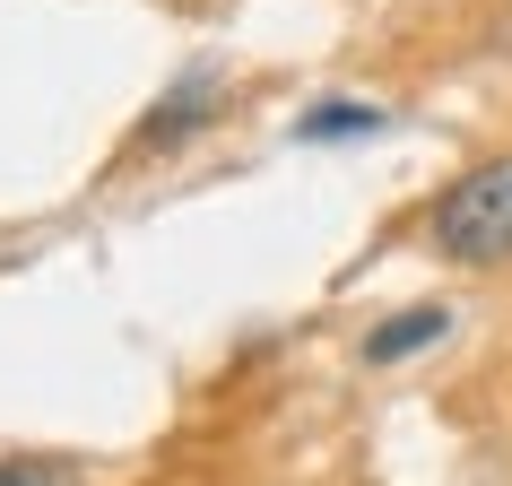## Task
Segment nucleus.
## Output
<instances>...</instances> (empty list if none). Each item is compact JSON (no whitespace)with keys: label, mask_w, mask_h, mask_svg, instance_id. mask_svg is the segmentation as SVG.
Here are the masks:
<instances>
[{"label":"nucleus","mask_w":512,"mask_h":486,"mask_svg":"<svg viewBox=\"0 0 512 486\" xmlns=\"http://www.w3.org/2000/svg\"><path fill=\"white\" fill-rule=\"evenodd\" d=\"M356 131H382V105H356V96H330L296 122V139H356Z\"/></svg>","instance_id":"3"},{"label":"nucleus","mask_w":512,"mask_h":486,"mask_svg":"<svg viewBox=\"0 0 512 486\" xmlns=\"http://www.w3.org/2000/svg\"><path fill=\"white\" fill-rule=\"evenodd\" d=\"M0 486H79L61 460H0Z\"/></svg>","instance_id":"5"},{"label":"nucleus","mask_w":512,"mask_h":486,"mask_svg":"<svg viewBox=\"0 0 512 486\" xmlns=\"http://www.w3.org/2000/svg\"><path fill=\"white\" fill-rule=\"evenodd\" d=\"M443 330H452V313H443V304H408V313H391V322H382L374 339H365V356H374V365H400V356L434 348Z\"/></svg>","instance_id":"2"},{"label":"nucleus","mask_w":512,"mask_h":486,"mask_svg":"<svg viewBox=\"0 0 512 486\" xmlns=\"http://www.w3.org/2000/svg\"><path fill=\"white\" fill-rule=\"evenodd\" d=\"M434 243L452 261H504L512 252V157L460 174L443 200H434Z\"/></svg>","instance_id":"1"},{"label":"nucleus","mask_w":512,"mask_h":486,"mask_svg":"<svg viewBox=\"0 0 512 486\" xmlns=\"http://www.w3.org/2000/svg\"><path fill=\"white\" fill-rule=\"evenodd\" d=\"M209 96H217V87H209V70H191V79L174 87V96H165L157 113H148V131H139V139H183L191 122H200V105H209Z\"/></svg>","instance_id":"4"}]
</instances>
